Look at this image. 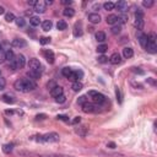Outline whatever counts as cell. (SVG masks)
Returning <instances> with one entry per match:
<instances>
[{"label": "cell", "mask_w": 157, "mask_h": 157, "mask_svg": "<svg viewBox=\"0 0 157 157\" xmlns=\"http://www.w3.org/2000/svg\"><path fill=\"white\" fill-rule=\"evenodd\" d=\"M14 87L15 90H17L20 92H29V91H33L37 87V85L31 78H19V80L14 82Z\"/></svg>", "instance_id": "1"}, {"label": "cell", "mask_w": 157, "mask_h": 157, "mask_svg": "<svg viewBox=\"0 0 157 157\" xmlns=\"http://www.w3.org/2000/svg\"><path fill=\"white\" fill-rule=\"evenodd\" d=\"M52 27H53V22L51 20H45V21L42 22V28H43V31H45V32L51 31Z\"/></svg>", "instance_id": "20"}, {"label": "cell", "mask_w": 157, "mask_h": 157, "mask_svg": "<svg viewBox=\"0 0 157 157\" xmlns=\"http://www.w3.org/2000/svg\"><path fill=\"white\" fill-rule=\"evenodd\" d=\"M153 4H155L153 0H144L143 2V5L145 8H151V6H153Z\"/></svg>", "instance_id": "39"}, {"label": "cell", "mask_w": 157, "mask_h": 157, "mask_svg": "<svg viewBox=\"0 0 157 157\" xmlns=\"http://www.w3.org/2000/svg\"><path fill=\"white\" fill-rule=\"evenodd\" d=\"M57 28H58L59 31H64V29L68 28V23H66L65 21H63V20H59V21L57 22Z\"/></svg>", "instance_id": "25"}, {"label": "cell", "mask_w": 157, "mask_h": 157, "mask_svg": "<svg viewBox=\"0 0 157 157\" xmlns=\"http://www.w3.org/2000/svg\"><path fill=\"white\" fill-rule=\"evenodd\" d=\"M106 21H107L108 25L115 26V25H118V22H119V16H117V15H109V16H107Z\"/></svg>", "instance_id": "14"}, {"label": "cell", "mask_w": 157, "mask_h": 157, "mask_svg": "<svg viewBox=\"0 0 157 157\" xmlns=\"http://www.w3.org/2000/svg\"><path fill=\"white\" fill-rule=\"evenodd\" d=\"M15 23L17 25V27H25L26 21H25L23 17H16V19H15Z\"/></svg>", "instance_id": "31"}, {"label": "cell", "mask_w": 157, "mask_h": 157, "mask_svg": "<svg viewBox=\"0 0 157 157\" xmlns=\"http://www.w3.org/2000/svg\"><path fill=\"white\" fill-rule=\"evenodd\" d=\"M47 9V4L45 2H43V0H38V2H36L35 4V11L38 12V14H43Z\"/></svg>", "instance_id": "9"}, {"label": "cell", "mask_w": 157, "mask_h": 157, "mask_svg": "<svg viewBox=\"0 0 157 157\" xmlns=\"http://www.w3.org/2000/svg\"><path fill=\"white\" fill-rule=\"evenodd\" d=\"M107 146H109L111 149H114V147H115V144H114V143H109V144H108Z\"/></svg>", "instance_id": "50"}, {"label": "cell", "mask_w": 157, "mask_h": 157, "mask_svg": "<svg viewBox=\"0 0 157 157\" xmlns=\"http://www.w3.org/2000/svg\"><path fill=\"white\" fill-rule=\"evenodd\" d=\"M120 31H122V26H120V25H115V26L112 27L111 32H112L113 35H119V33H120Z\"/></svg>", "instance_id": "34"}, {"label": "cell", "mask_w": 157, "mask_h": 157, "mask_svg": "<svg viewBox=\"0 0 157 157\" xmlns=\"http://www.w3.org/2000/svg\"><path fill=\"white\" fill-rule=\"evenodd\" d=\"M2 100L5 102V103H8V104H12V103H15V97L12 96V95H10V93H6V95H4L3 97H2Z\"/></svg>", "instance_id": "19"}, {"label": "cell", "mask_w": 157, "mask_h": 157, "mask_svg": "<svg viewBox=\"0 0 157 157\" xmlns=\"http://www.w3.org/2000/svg\"><path fill=\"white\" fill-rule=\"evenodd\" d=\"M63 14H64V16H66V17H72L74 15H75V10L72 9V8H65L64 9V11H63Z\"/></svg>", "instance_id": "23"}, {"label": "cell", "mask_w": 157, "mask_h": 157, "mask_svg": "<svg viewBox=\"0 0 157 157\" xmlns=\"http://www.w3.org/2000/svg\"><path fill=\"white\" fill-rule=\"evenodd\" d=\"M36 4V2H32V0H29L28 2V5H35Z\"/></svg>", "instance_id": "53"}, {"label": "cell", "mask_w": 157, "mask_h": 157, "mask_svg": "<svg viewBox=\"0 0 157 157\" xmlns=\"http://www.w3.org/2000/svg\"><path fill=\"white\" fill-rule=\"evenodd\" d=\"M2 52H3V51H2V45H0V53H2Z\"/></svg>", "instance_id": "55"}, {"label": "cell", "mask_w": 157, "mask_h": 157, "mask_svg": "<svg viewBox=\"0 0 157 157\" xmlns=\"http://www.w3.org/2000/svg\"><path fill=\"white\" fill-rule=\"evenodd\" d=\"M61 4H64V5H71L72 2H71V0H63Z\"/></svg>", "instance_id": "47"}, {"label": "cell", "mask_w": 157, "mask_h": 157, "mask_svg": "<svg viewBox=\"0 0 157 157\" xmlns=\"http://www.w3.org/2000/svg\"><path fill=\"white\" fill-rule=\"evenodd\" d=\"M3 14H5V9L3 6H0V15H3Z\"/></svg>", "instance_id": "51"}, {"label": "cell", "mask_w": 157, "mask_h": 157, "mask_svg": "<svg viewBox=\"0 0 157 157\" xmlns=\"http://www.w3.org/2000/svg\"><path fill=\"white\" fill-rule=\"evenodd\" d=\"M103 8H104V10H107V11H112V10H114L115 5H114V3H112V2H107V3L103 4Z\"/></svg>", "instance_id": "28"}, {"label": "cell", "mask_w": 157, "mask_h": 157, "mask_svg": "<svg viewBox=\"0 0 157 157\" xmlns=\"http://www.w3.org/2000/svg\"><path fill=\"white\" fill-rule=\"evenodd\" d=\"M114 5H115V8L118 9V11L122 12V14H125V12L128 11V9H129L128 3H127V2H124V0H120V2H118V3L114 4Z\"/></svg>", "instance_id": "8"}, {"label": "cell", "mask_w": 157, "mask_h": 157, "mask_svg": "<svg viewBox=\"0 0 157 157\" xmlns=\"http://www.w3.org/2000/svg\"><path fill=\"white\" fill-rule=\"evenodd\" d=\"M15 57H16V55L14 54V52H12L11 49H9V51L5 52V60H8L9 63H11V61L15 59Z\"/></svg>", "instance_id": "24"}, {"label": "cell", "mask_w": 157, "mask_h": 157, "mask_svg": "<svg viewBox=\"0 0 157 157\" xmlns=\"http://www.w3.org/2000/svg\"><path fill=\"white\" fill-rule=\"evenodd\" d=\"M15 19H16V17H15V15H14V14H11V12H9V14H6V15H5V20H6L8 22H14V21H15Z\"/></svg>", "instance_id": "35"}, {"label": "cell", "mask_w": 157, "mask_h": 157, "mask_svg": "<svg viewBox=\"0 0 157 157\" xmlns=\"http://www.w3.org/2000/svg\"><path fill=\"white\" fill-rule=\"evenodd\" d=\"M133 55H134V51H133L131 48H129V47H125V48L123 49V57H124V58L129 59V58H131Z\"/></svg>", "instance_id": "21"}, {"label": "cell", "mask_w": 157, "mask_h": 157, "mask_svg": "<svg viewBox=\"0 0 157 157\" xmlns=\"http://www.w3.org/2000/svg\"><path fill=\"white\" fill-rule=\"evenodd\" d=\"M134 25L137 28V31H141L144 28V12L141 10H137L135 12V22H134Z\"/></svg>", "instance_id": "5"}, {"label": "cell", "mask_w": 157, "mask_h": 157, "mask_svg": "<svg viewBox=\"0 0 157 157\" xmlns=\"http://www.w3.org/2000/svg\"><path fill=\"white\" fill-rule=\"evenodd\" d=\"M28 68L31 71H37V72H41L42 74V64H41V61L36 58H32V59H29L28 61Z\"/></svg>", "instance_id": "6"}, {"label": "cell", "mask_w": 157, "mask_h": 157, "mask_svg": "<svg viewBox=\"0 0 157 157\" xmlns=\"http://www.w3.org/2000/svg\"><path fill=\"white\" fill-rule=\"evenodd\" d=\"M137 39H139V42H140L141 47H143V48H146V45H147V35H145V33H141L140 31H139Z\"/></svg>", "instance_id": "13"}, {"label": "cell", "mask_w": 157, "mask_h": 157, "mask_svg": "<svg viewBox=\"0 0 157 157\" xmlns=\"http://www.w3.org/2000/svg\"><path fill=\"white\" fill-rule=\"evenodd\" d=\"M39 23H41V20H39V17H37V16H32V17L29 19V25H31V26L37 27V26H39Z\"/></svg>", "instance_id": "26"}, {"label": "cell", "mask_w": 157, "mask_h": 157, "mask_svg": "<svg viewBox=\"0 0 157 157\" xmlns=\"http://www.w3.org/2000/svg\"><path fill=\"white\" fill-rule=\"evenodd\" d=\"M43 55H44V58L47 59V61L49 63V64H53L54 63V53L51 51V49H44L43 51Z\"/></svg>", "instance_id": "12"}, {"label": "cell", "mask_w": 157, "mask_h": 157, "mask_svg": "<svg viewBox=\"0 0 157 157\" xmlns=\"http://www.w3.org/2000/svg\"><path fill=\"white\" fill-rule=\"evenodd\" d=\"M96 39H97L98 42L103 43V42L106 41V33H104V32H102V31H100V32H97V33H96Z\"/></svg>", "instance_id": "29"}, {"label": "cell", "mask_w": 157, "mask_h": 157, "mask_svg": "<svg viewBox=\"0 0 157 157\" xmlns=\"http://www.w3.org/2000/svg\"><path fill=\"white\" fill-rule=\"evenodd\" d=\"M51 95H52L54 98L61 96V95H63V87H60V86H55V87H53V88L51 90Z\"/></svg>", "instance_id": "18"}, {"label": "cell", "mask_w": 157, "mask_h": 157, "mask_svg": "<svg viewBox=\"0 0 157 157\" xmlns=\"http://www.w3.org/2000/svg\"><path fill=\"white\" fill-rule=\"evenodd\" d=\"M109 61H111L112 64H114V65L120 64V63H122V57H120V54H119V53H113V54L111 55V58H109Z\"/></svg>", "instance_id": "15"}, {"label": "cell", "mask_w": 157, "mask_h": 157, "mask_svg": "<svg viewBox=\"0 0 157 157\" xmlns=\"http://www.w3.org/2000/svg\"><path fill=\"white\" fill-rule=\"evenodd\" d=\"M71 88H72L75 92H78V91H81V90H82V84H81V82H78V81H76V82L72 84Z\"/></svg>", "instance_id": "32"}, {"label": "cell", "mask_w": 157, "mask_h": 157, "mask_svg": "<svg viewBox=\"0 0 157 157\" xmlns=\"http://www.w3.org/2000/svg\"><path fill=\"white\" fill-rule=\"evenodd\" d=\"M57 118L60 119V120H64V122H69V118H68L66 115H58Z\"/></svg>", "instance_id": "45"}, {"label": "cell", "mask_w": 157, "mask_h": 157, "mask_svg": "<svg viewBox=\"0 0 157 157\" xmlns=\"http://www.w3.org/2000/svg\"><path fill=\"white\" fill-rule=\"evenodd\" d=\"M33 140L38 141V143H57V141H59V135L57 133H49L45 135L33 136Z\"/></svg>", "instance_id": "2"}, {"label": "cell", "mask_w": 157, "mask_h": 157, "mask_svg": "<svg viewBox=\"0 0 157 157\" xmlns=\"http://www.w3.org/2000/svg\"><path fill=\"white\" fill-rule=\"evenodd\" d=\"M107 61H108V58L104 57V55H101V57L98 58V63H102V64H104V63H107Z\"/></svg>", "instance_id": "44"}, {"label": "cell", "mask_w": 157, "mask_h": 157, "mask_svg": "<svg viewBox=\"0 0 157 157\" xmlns=\"http://www.w3.org/2000/svg\"><path fill=\"white\" fill-rule=\"evenodd\" d=\"M3 151H4L5 153H10V152L12 151V144H5V145L3 146Z\"/></svg>", "instance_id": "36"}, {"label": "cell", "mask_w": 157, "mask_h": 157, "mask_svg": "<svg viewBox=\"0 0 157 157\" xmlns=\"http://www.w3.org/2000/svg\"><path fill=\"white\" fill-rule=\"evenodd\" d=\"M12 45L16 47V48H23V47L27 45V43H26V41L22 39V38H15V39L12 41Z\"/></svg>", "instance_id": "16"}, {"label": "cell", "mask_w": 157, "mask_h": 157, "mask_svg": "<svg viewBox=\"0 0 157 157\" xmlns=\"http://www.w3.org/2000/svg\"><path fill=\"white\" fill-rule=\"evenodd\" d=\"M25 64H26L25 57H23L22 54H19V55L15 57V59L10 63V66H11L12 69H22V68L25 66Z\"/></svg>", "instance_id": "4"}, {"label": "cell", "mask_w": 157, "mask_h": 157, "mask_svg": "<svg viewBox=\"0 0 157 157\" xmlns=\"http://www.w3.org/2000/svg\"><path fill=\"white\" fill-rule=\"evenodd\" d=\"M45 117H47L45 114H38V115L36 117V119H37V120H39V119H45Z\"/></svg>", "instance_id": "48"}, {"label": "cell", "mask_w": 157, "mask_h": 157, "mask_svg": "<svg viewBox=\"0 0 157 157\" xmlns=\"http://www.w3.org/2000/svg\"><path fill=\"white\" fill-rule=\"evenodd\" d=\"M147 81H149V82H150L151 85H155V81L152 80V78H149V80H147Z\"/></svg>", "instance_id": "52"}, {"label": "cell", "mask_w": 157, "mask_h": 157, "mask_svg": "<svg viewBox=\"0 0 157 157\" xmlns=\"http://www.w3.org/2000/svg\"><path fill=\"white\" fill-rule=\"evenodd\" d=\"M39 43L43 44V45H45V44L51 43V38H49V37H42V38L39 39Z\"/></svg>", "instance_id": "40"}, {"label": "cell", "mask_w": 157, "mask_h": 157, "mask_svg": "<svg viewBox=\"0 0 157 157\" xmlns=\"http://www.w3.org/2000/svg\"><path fill=\"white\" fill-rule=\"evenodd\" d=\"M72 71H74V70H72L71 68H64V69L61 70V74L64 75L65 77H68V78H69V77H70V75L72 74Z\"/></svg>", "instance_id": "33"}, {"label": "cell", "mask_w": 157, "mask_h": 157, "mask_svg": "<svg viewBox=\"0 0 157 157\" xmlns=\"http://www.w3.org/2000/svg\"><path fill=\"white\" fill-rule=\"evenodd\" d=\"M119 20H120L122 22H127V16H125V15H123V16L119 17Z\"/></svg>", "instance_id": "49"}, {"label": "cell", "mask_w": 157, "mask_h": 157, "mask_svg": "<svg viewBox=\"0 0 157 157\" xmlns=\"http://www.w3.org/2000/svg\"><path fill=\"white\" fill-rule=\"evenodd\" d=\"M149 53L155 54L157 52V44H156V35L155 33H150L147 35V45L145 48Z\"/></svg>", "instance_id": "3"}, {"label": "cell", "mask_w": 157, "mask_h": 157, "mask_svg": "<svg viewBox=\"0 0 157 157\" xmlns=\"http://www.w3.org/2000/svg\"><path fill=\"white\" fill-rule=\"evenodd\" d=\"M5 86H6V80L4 77L0 76V91H3L5 88Z\"/></svg>", "instance_id": "42"}, {"label": "cell", "mask_w": 157, "mask_h": 157, "mask_svg": "<svg viewBox=\"0 0 157 157\" xmlns=\"http://www.w3.org/2000/svg\"><path fill=\"white\" fill-rule=\"evenodd\" d=\"M107 48H108V47H107L106 44H100V45L97 47V52H98V53H102V54H103V53H104V52L107 51Z\"/></svg>", "instance_id": "38"}, {"label": "cell", "mask_w": 157, "mask_h": 157, "mask_svg": "<svg viewBox=\"0 0 157 157\" xmlns=\"http://www.w3.org/2000/svg\"><path fill=\"white\" fill-rule=\"evenodd\" d=\"M88 21L93 25H96V23H100L101 22V16L98 14H90L88 15Z\"/></svg>", "instance_id": "17"}, {"label": "cell", "mask_w": 157, "mask_h": 157, "mask_svg": "<svg viewBox=\"0 0 157 157\" xmlns=\"http://www.w3.org/2000/svg\"><path fill=\"white\" fill-rule=\"evenodd\" d=\"M42 74L41 72H37V71H28L27 72V76H29L31 77V80H32V78H35V80H36V78H39V76H41Z\"/></svg>", "instance_id": "30"}, {"label": "cell", "mask_w": 157, "mask_h": 157, "mask_svg": "<svg viewBox=\"0 0 157 157\" xmlns=\"http://www.w3.org/2000/svg\"><path fill=\"white\" fill-rule=\"evenodd\" d=\"M115 96H117V100H118V102H119V103H122V102H123V96H122L120 88H118V87H117V90H115Z\"/></svg>", "instance_id": "37"}, {"label": "cell", "mask_w": 157, "mask_h": 157, "mask_svg": "<svg viewBox=\"0 0 157 157\" xmlns=\"http://www.w3.org/2000/svg\"><path fill=\"white\" fill-rule=\"evenodd\" d=\"M6 114H12V111H6Z\"/></svg>", "instance_id": "54"}, {"label": "cell", "mask_w": 157, "mask_h": 157, "mask_svg": "<svg viewBox=\"0 0 157 157\" xmlns=\"http://www.w3.org/2000/svg\"><path fill=\"white\" fill-rule=\"evenodd\" d=\"M87 101H88V100H87L86 96H81L80 98L77 100V103H78V104H81V106H84L85 103H87Z\"/></svg>", "instance_id": "41"}, {"label": "cell", "mask_w": 157, "mask_h": 157, "mask_svg": "<svg viewBox=\"0 0 157 157\" xmlns=\"http://www.w3.org/2000/svg\"><path fill=\"white\" fill-rule=\"evenodd\" d=\"M74 36L75 37H80L82 36V29H81V25L80 23H76L74 27Z\"/></svg>", "instance_id": "22"}, {"label": "cell", "mask_w": 157, "mask_h": 157, "mask_svg": "<svg viewBox=\"0 0 157 157\" xmlns=\"http://www.w3.org/2000/svg\"><path fill=\"white\" fill-rule=\"evenodd\" d=\"M88 95H90V97L92 98V101L95 102V103L102 104V103L106 102V97H104V95H102V93H100V92H97V91H90V92H88Z\"/></svg>", "instance_id": "7"}, {"label": "cell", "mask_w": 157, "mask_h": 157, "mask_svg": "<svg viewBox=\"0 0 157 157\" xmlns=\"http://www.w3.org/2000/svg\"><path fill=\"white\" fill-rule=\"evenodd\" d=\"M82 111L85 112V113H95V112H97L98 109H97V107L95 106V104H92V103H85L84 106H82Z\"/></svg>", "instance_id": "10"}, {"label": "cell", "mask_w": 157, "mask_h": 157, "mask_svg": "<svg viewBox=\"0 0 157 157\" xmlns=\"http://www.w3.org/2000/svg\"><path fill=\"white\" fill-rule=\"evenodd\" d=\"M75 131H76V134H78V135L85 136V135L87 134V128H86V127H78V128L75 129Z\"/></svg>", "instance_id": "27"}, {"label": "cell", "mask_w": 157, "mask_h": 157, "mask_svg": "<svg viewBox=\"0 0 157 157\" xmlns=\"http://www.w3.org/2000/svg\"><path fill=\"white\" fill-rule=\"evenodd\" d=\"M55 101H57L58 103H64V102H65V96H64V95H61V96L57 97V98H55Z\"/></svg>", "instance_id": "43"}, {"label": "cell", "mask_w": 157, "mask_h": 157, "mask_svg": "<svg viewBox=\"0 0 157 157\" xmlns=\"http://www.w3.org/2000/svg\"><path fill=\"white\" fill-rule=\"evenodd\" d=\"M84 76V72L81 71V70H74L72 71V74L70 75V77H69V80H71V81H74V82H76V81H78L80 78Z\"/></svg>", "instance_id": "11"}, {"label": "cell", "mask_w": 157, "mask_h": 157, "mask_svg": "<svg viewBox=\"0 0 157 157\" xmlns=\"http://www.w3.org/2000/svg\"><path fill=\"white\" fill-rule=\"evenodd\" d=\"M0 76H2V71H0Z\"/></svg>", "instance_id": "56"}, {"label": "cell", "mask_w": 157, "mask_h": 157, "mask_svg": "<svg viewBox=\"0 0 157 157\" xmlns=\"http://www.w3.org/2000/svg\"><path fill=\"white\" fill-rule=\"evenodd\" d=\"M80 122H81V118H80V117H76V118L71 122V124H77V123H80Z\"/></svg>", "instance_id": "46"}]
</instances>
